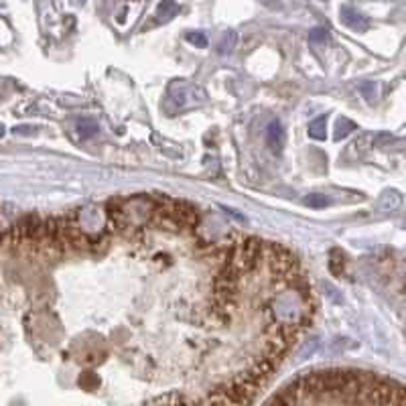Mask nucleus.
I'll return each instance as SVG.
<instances>
[{
    "label": "nucleus",
    "instance_id": "obj_1",
    "mask_svg": "<svg viewBox=\"0 0 406 406\" xmlns=\"http://www.w3.org/2000/svg\"><path fill=\"white\" fill-rule=\"evenodd\" d=\"M340 14H342V21L348 25L349 29H353V31H366V29H368V18H366L361 12H357L355 8H351V6H342Z\"/></svg>",
    "mask_w": 406,
    "mask_h": 406
},
{
    "label": "nucleus",
    "instance_id": "obj_2",
    "mask_svg": "<svg viewBox=\"0 0 406 406\" xmlns=\"http://www.w3.org/2000/svg\"><path fill=\"white\" fill-rule=\"evenodd\" d=\"M268 144L275 149V151H281V147H283V140H285V132H283V126H281V122H270V126H268Z\"/></svg>",
    "mask_w": 406,
    "mask_h": 406
},
{
    "label": "nucleus",
    "instance_id": "obj_3",
    "mask_svg": "<svg viewBox=\"0 0 406 406\" xmlns=\"http://www.w3.org/2000/svg\"><path fill=\"white\" fill-rule=\"evenodd\" d=\"M177 12H179V4H177L175 0H163V2L159 4V10H157V14H159V21H161V23L171 21Z\"/></svg>",
    "mask_w": 406,
    "mask_h": 406
},
{
    "label": "nucleus",
    "instance_id": "obj_4",
    "mask_svg": "<svg viewBox=\"0 0 406 406\" xmlns=\"http://www.w3.org/2000/svg\"><path fill=\"white\" fill-rule=\"evenodd\" d=\"M309 134H311L313 138H317V140H323L325 134H327V118H315V120L309 124Z\"/></svg>",
    "mask_w": 406,
    "mask_h": 406
},
{
    "label": "nucleus",
    "instance_id": "obj_5",
    "mask_svg": "<svg viewBox=\"0 0 406 406\" xmlns=\"http://www.w3.org/2000/svg\"><path fill=\"white\" fill-rule=\"evenodd\" d=\"M233 45H236V33H233V31H228V33L224 35V39L220 41L218 51H220V53H230L233 49Z\"/></svg>",
    "mask_w": 406,
    "mask_h": 406
},
{
    "label": "nucleus",
    "instance_id": "obj_6",
    "mask_svg": "<svg viewBox=\"0 0 406 406\" xmlns=\"http://www.w3.org/2000/svg\"><path fill=\"white\" fill-rule=\"evenodd\" d=\"M77 130H79V136L88 138V136H92V134L98 132V126H96V122H92V120H84V122H79Z\"/></svg>",
    "mask_w": 406,
    "mask_h": 406
},
{
    "label": "nucleus",
    "instance_id": "obj_7",
    "mask_svg": "<svg viewBox=\"0 0 406 406\" xmlns=\"http://www.w3.org/2000/svg\"><path fill=\"white\" fill-rule=\"evenodd\" d=\"M309 39H311L313 43H325V41L329 39V31H327L325 27H317V29H313V31L309 33Z\"/></svg>",
    "mask_w": 406,
    "mask_h": 406
},
{
    "label": "nucleus",
    "instance_id": "obj_8",
    "mask_svg": "<svg viewBox=\"0 0 406 406\" xmlns=\"http://www.w3.org/2000/svg\"><path fill=\"white\" fill-rule=\"evenodd\" d=\"M305 203L307 205H311V207H325V205H329V199L325 197V195H307L305 197Z\"/></svg>",
    "mask_w": 406,
    "mask_h": 406
},
{
    "label": "nucleus",
    "instance_id": "obj_9",
    "mask_svg": "<svg viewBox=\"0 0 406 406\" xmlns=\"http://www.w3.org/2000/svg\"><path fill=\"white\" fill-rule=\"evenodd\" d=\"M187 41L189 43H193V45H197V47H205L207 45V39H205V35L203 33H187Z\"/></svg>",
    "mask_w": 406,
    "mask_h": 406
},
{
    "label": "nucleus",
    "instance_id": "obj_10",
    "mask_svg": "<svg viewBox=\"0 0 406 406\" xmlns=\"http://www.w3.org/2000/svg\"><path fill=\"white\" fill-rule=\"evenodd\" d=\"M355 126L349 122V120H346V118H342L340 122H338V136L342 138V136H348V132H351Z\"/></svg>",
    "mask_w": 406,
    "mask_h": 406
},
{
    "label": "nucleus",
    "instance_id": "obj_11",
    "mask_svg": "<svg viewBox=\"0 0 406 406\" xmlns=\"http://www.w3.org/2000/svg\"><path fill=\"white\" fill-rule=\"evenodd\" d=\"M4 134V126H0V136Z\"/></svg>",
    "mask_w": 406,
    "mask_h": 406
}]
</instances>
